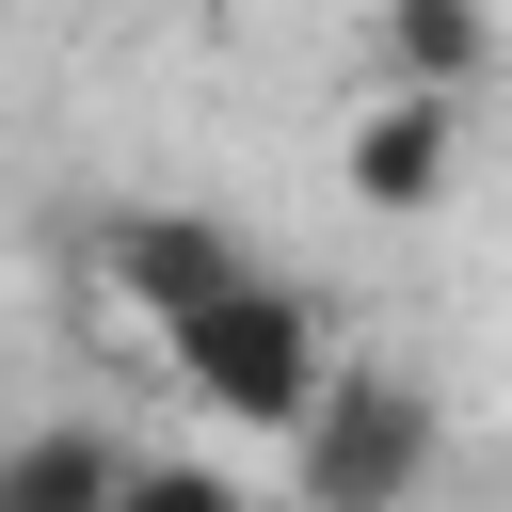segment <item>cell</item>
Wrapping results in <instances>:
<instances>
[{"label": "cell", "mask_w": 512, "mask_h": 512, "mask_svg": "<svg viewBox=\"0 0 512 512\" xmlns=\"http://www.w3.org/2000/svg\"><path fill=\"white\" fill-rule=\"evenodd\" d=\"M224 272H240V240H224L208 208H112V224H96V288H112L128 320H176V304L224 288Z\"/></svg>", "instance_id": "4"}, {"label": "cell", "mask_w": 512, "mask_h": 512, "mask_svg": "<svg viewBox=\"0 0 512 512\" xmlns=\"http://www.w3.org/2000/svg\"><path fill=\"white\" fill-rule=\"evenodd\" d=\"M112 432L96 416H32V432H0V512H112Z\"/></svg>", "instance_id": "6"}, {"label": "cell", "mask_w": 512, "mask_h": 512, "mask_svg": "<svg viewBox=\"0 0 512 512\" xmlns=\"http://www.w3.org/2000/svg\"><path fill=\"white\" fill-rule=\"evenodd\" d=\"M480 64H496V16H480V0H368V80L480 96Z\"/></svg>", "instance_id": "5"}, {"label": "cell", "mask_w": 512, "mask_h": 512, "mask_svg": "<svg viewBox=\"0 0 512 512\" xmlns=\"http://www.w3.org/2000/svg\"><path fill=\"white\" fill-rule=\"evenodd\" d=\"M112 512H256L224 464H112Z\"/></svg>", "instance_id": "7"}, {"label": "cell", "mask_w": 512, "mask_h": 512, "mask_svg": "<svg viewBox=\"0 0 512 512\" xmlns=\"http://www.w3.org/2000/svg\"><path fill=\"white\" fill-rule=\"evenodd\" d=\"M432 448H448L432 384H400V368H320L304 416H288V496H304V512H416V496H432Z\"/></svg>", "instance_id": "2"}, {"label": "cell", "mask_w": 512, "mask_h": 512, "mask_svg": "<svg viewBox=\"0 0 512 512\" xmlns=\"http://www.w3.org/2000/svg\"><path fill=\"white\" fill-rule=\"evenodd\" d=\"M144 336H160V368H176L208 416H240V432H288V416H304V384L336 368L320 304H304L288 272H256V256H240L224 288H192L176 320H144Z\"/></svg>", "instance_id": "1"}, {"label": "cell", "mask_w": 512, "mask_h": 512, "mask_svg": "<svg viewBox=\"0 0 512 512\" xmlns=\"http://www.w3.org/2000/svg\"><path fill=\"white\" fill-rule=\"evenodd\" d=\"M336 160H352V192H368V208H432V192L464 176V96L384 80V96L352 112V144H336Z\"/></svg>", "instance_id": "3"}]
</instances>
